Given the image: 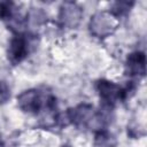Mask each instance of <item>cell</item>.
<instances>
[{
  "label": "cell",
  "mask_w": 147,
  "mask_h": 147,
  "mask_svg": "<svg viewBox=\"0 0 147 147\" xmlns=\"http://www.w3.org/2000/svg\"><path fill=\"white\" fill-rule=\"evenodd\" d=\"M95 90L102 101L103 106L114 107L118 101H123L130 96V93L133 94L136 87L133 84H127L126 86L122 87L114 82L107 79H99L95 83Z\"/></svg>",
  "instance_id": "cell-1"
},
{
  "label": "cell",
  "mask_w": 147,
  "mask_h": 147,
  "mask_svg": "<svg viewBox=\"0 0 147 147\" xmlns=\"http://www.w3.org/2000/svg\"><path fill=\"white\" fill-rule=\"evenodd\" d=\"M118 26V18L110 11H99L91 17L88 28L91 34L96 38H106L110 36Z\"/></svg>",
  "instance_id": "cell-2"
},
{
  "label": "cell",
  "mask_w": 147,
  "mask_h": 147,
  "mask_svg": "<svg viewBox=\"0 0 147 147\" xmlns=\"http://www.w3.org/2000/svg\"><path fill=\"white\" fill-rule=\"evenodd\" d=\"M47 98L48 95H44L39 90L30 88L17 96V106L23 113L37 115L42 109L46 110Z\"/></svg>",
  "instance_id": "cell-3"
},
{
  "label": "cell",
  "mask_w": 147,
  "mask_h": 147,
  "mask_svg": "<svg viewBox=\"0 0 147 147\" xmlns=\"http://www.w3.org/2000/svg\"><path fill=\"white\" fill-rule=\"evenodd\" d=\"M31 51V40L25 33L15 34L8 45L7 57L11 64H18L25 60Z\"/></svg>",
  "instance_id": "cell-4"
},
{
  "label": "cell",
  "mask_w": 147,
  "mask_h": 147,
  "mask_svg": "<svg viewBox=\"0 0 147 147\" xmlns=\"http://www.w3.org/2000/svg\"><path fill=\"white\" fill-rule=\"evenodd\" d=\"M65 115L69 124H72L78 129H91L92 122L95 116V110L92 105L80 103L74 108H69L65 111Z\"/></svg>",
  "instance_id": "cell-5"
},
{
  "label": "cell",
  "mask_w": 147,
  "mask_h": 147,
  "mask_svg": "<svg viewBox=\"0 0 147 147\" xmlns=\"http://www.w3.org/2000/svg\"><path fill=\"white\" fill-rule=\"evenodd\" d=\"M83 16L82 8L75 2H64L60 7L59 11V22L62 26L74 29L76 28Z\"/></svg>",
  "instance_id": "cell-6"
},
{
  "label": "cell",
  "mask_w": 147,
  "mask_h": 147,
  "mask_svg": "<svg viewBox=\"0 0 147 147\" xmlns=\"http://www.w3.org/2000/svg\"><path fill=\"white\" fill-rule=\"evenodd\" d=\"M125 74L129 76L144 77L146 74V55L144 52L137 51L131 53L125 62Z\"/></svg>",
  "instance_id": "cell-7"
},
{
  "label": "cell",
  "mask_w": 147,
  "mask_h": 147,
  "mask_svg": "<svg viewBox=\"0 0 147 147\" xmlns=\"http://www.w3.org/2000/svg\"><path fill=\"white\" fill-rule=\"evenodd\" d=\"M93 144L94 147H116L117 139L113 133H110L106 129H102L95 131Z\"/></svg>",
  "instance_id": "cell-8"
},
{
  "label": "cell",
  "mask_w": 147,
  "mask_h": 147,
  "mask_svg": "<svg viewBox=\"0 0 147 147\" xmlns=\"http://www.w3.org/2000/svg\"><path fill=\"white\" fill-rule=\"evenodd\" d=\"M18 9L13 1H1L0 2V20L6 23L10 22L15 16L18 15Z\"/></svg>",
  "instance_id": "cell-9"
},
{
  "label": "cell",
  "mask_w": 147,
  "mask_h": 147,
  "mask_svg": "<svg viewBox=\"0 0 147 147\" xmlns=\"http://www.w3.org/2000/svg\"><path fill=\"white\" fill-rule=\"evenodd\" d=\"M133 5H134V2L116 1V2L113 3V7H111V9H110V13H111L115 17H117V18L119 20V17L126 15V14L130 11V9H131V7H132Z\"/></svg>",
  "instance_id": "cell-10"
},
{
  "label": "cell",
  "mask_w": 147,
  "mask_h": 147,
  "mask_svg": "<svg viewBox=\"0 0 147 147\" xmlns=\"http://www.w3.org/2000/svg\"><path fill=\"white\" fill-rule=\"evenodd\" d=\"M10 99V88L5 80H0V105H5Z\"/></svg>",
  "instance_id": "cell-11"
},
{
  "label": "cell",
  "mask_w": 147,
  "mask_h": 147,
  "mask_svg": "<svg viewBox=\"0 0 147 147\" xmlns=\"http://www.w3.org/2000/svg\"><path fill=\"white\" fill-rule=\"evenodd\" d=\"M0 147H6V145H5V140H3V138H2L1 134H0Z\"/></svg>",
  "instance_id": "cell-12"
},
{
  "label": "cell",
  "mask_w": 147,
  "mask_h": 147,
  "mask_svg": "<svg viewBox=\"0 0 147 147\" xmlns=\"http://www.w3.org/2000/svg\"><path fill=\"white\" fill-rule=\"evenodd\" d=\"M62 147H70V146H62Z\"/></svg>",
  "instance_id": "cell-13"
}]
</instances>
